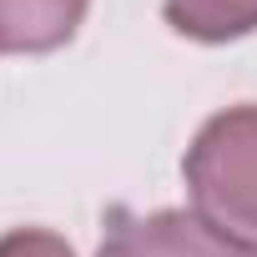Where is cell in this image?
Returning a JSON list of instances; mask_svg holds the SVG:
<instances>
[{"instance_id":"obj_1","label":"cell","mask_w":257,"mask_h":257,"mask_svg":"<svg viewBox=\"0 0 257 257\" xmlns=\"http://www.w3.org/2000/svg\"><path fill=\"white\" fill-rule=\"evenodd\" d=\"M182 182L192 212L217 237L257 257V101L202 121L182 157Z\"/></svg>"},{"instance_id":"obj_2","label":"cell","mask_w":257,"mask_h":257,"mask_svg":"<svg viewBox=\"0 0 257 257\" xmlns=\"http://www.w3.org/2000/svg\"><path fill=\"white\" fill-rule=\"evenodd\" d=\"M96 257H252V252L232 247L197 212H182V207H162V212L111 207Z\"/></svg>"},{"instance_id":"obj_3","label":"cell","mask_w":257,"mask_h":257,"mask_svg":"<svg viewBox=\"0 0 257 257\" xmlns=\"http://www.w3.org/2000/svg\"><path fill=\"white\" fill-rule=\"evenodd\" d=\"M91 11V0H0V51L46 56L61 51Z\"/></svg>"},{"instance_id":"obj_4","label":"cell","mask_w":257,"mask_h":257,"mask_svg":"<svg viewBox=\"0 0 257 257\" xmlns=\"http://www.w3.org/2000/svg\"><path fill=\"white\" fill-rule=\"evenodd\" d=\"M162 16L197 46H227L257 31V0H162Z\"/></svg>"},{"instance_id":"obj_5","label":"cell","mask_w":257,"mask_h":257,"mask_svg":"<svg viewBox=\"0 0 257 257\" xmlns=\"http://www.w3.org/2000/svg\"><path fill=\"white\" fill-rule=\"evenodd\" d=\"M0 257H76V247L51 227H11L0 237Z\"/></svg>"}]
</instances>
